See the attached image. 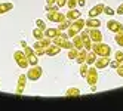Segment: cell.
I'll use <instances>...</instances> for the list:
<instances>
[{
    "label": "cell",
    "instance_id": "obj_32",
    "mask_svg": "<svg viewBox=\"0 0 123 111\" xmlns=\"http://www.w3.org/2000/svg\"><path fill=\"white\" fill-rule=\"evenodd\" d=\"M104 13H105V15H108V16H113L114 13H116V11H114L113 7H108V6H105V7H104Z\"/></svg>",
    "mask_w": 123,
    "mask_h": 111
},
{
    "label": "cell",
    "instance_id": "obj_11",
    "mask_svg": "<svg viewBox=\"0 0 123 111\" xmlns=\"http://www.w3.org/2000/svg\"><path fill=\"white\" fill-rule=\"evenodd\" d=\"M80 37H82V40H83V47L86 49V50H91L92 49V40H91V36H89V28H83L82 31H80Z\"/></svg>",
    "mask_w": 123,
    "mask_h": 111
},
{
    "label": "cell",
    "instance_id": "obj_3",
    "mask_svg": "<svg viewBox=\"0 0 123 111\" xmlns=\"http://www.w3.org/2000/svg\"><path fill=\"white\" fill-rule=\"evenodd\" d=\"M85 24H86V21H83L82 18H77L76 21H73L71 25H70L68 30H67L68 37H74V36H77V34H80V31L85 28Z\"/></svg>",
    "mask_w": 123,
    "mask_h": 111
},
{
    "label": "cell",
    "instance_id": "obj_37",
    "mask_svg": "<svg viewBox=\"0 0 123 111\" xmlns=\"http://www.w3.org/2000/svg\"><path fill=\"white\" fill-rule=\"evenodd\" d=\"M54 5H56V0H46V7H52Z\"/></svg>",
    "mask_w": 123,
    "mask_h": 111
},
{
    "label": "cell",
    "instance_id": "obj_4",
    "mask_svg": "<svg viewBox=\"0 0 123 111\" xmlns=\"http://www.w3.org/2000/svg\"><path fill=\"white\" fill-rule=\"evenodd\" d=\"M93 52L98 56H110L111 55V47L108 45L102 43V41H98V43H92V49Z\"/></svg>",
    "mask_w": 123,
    "mask_h": 111
},
{
    "label": "cell",
    "instance_id": "obj_34",
    "mask_svg": "<svg viewBox=\"0 0 123 111\" xmlns=\"http://www.w3.org/2000/svg\"><path fill=\"white\" fill-rule=\"evenodd\" d=\"M116 73H117V76H120V77H123V62L116 68Z\"/></svg>",
    "mask_w": 123,
    "mask_h": 111
},
{
    "label": "cell",
    "instance_id": "obj_10",
    "mask_svg": "<svg viewBox=\"0 0 123 111\" xmlns=\"http://www.w3.org/2000/svg\"><path fill=\"white\" fill-rule=\"evenodd\" d=\"M27 74H19L18 77V82H16V89H15V93L16 95H22L25 88H27Z\"/></svg>",
    "mask_w": 123,
    "mask_h": 111
},
{
    "label": "cell",
    "instance_id": "obj_38",
    "mask_svg": "<svg viewBox=\"0 0 123 111\" xmlns=\"http://www.w3.org/2000/svg\"><path fill=\"white\" fill-rule=\"evenodd\" d=\"M116 13H119V15H123V3L117 7V11H116Z\"/></svg>",
    "mask_w": 123,
    "mask_h": 111
},
{
    "label": "cell",
    "instance_id": "obj_25",
    "mask_svg": "<svg viewBox=\"0 0 123 111\" xmlns=\"http://www.w3.org/2000/svg\"><path fill=\"white\" fill-rule=\"evenodd\" d=\"M33 37L34 39H36V40H42L43 37H45V31H43V30H40V28H34L33 30Z\"/></svg>",
    "mask_w": 123,
    "mask_h": 111
},
{
    "label": "cell",
    "instance_id": "obj_39",
    "mask_svg": "<svg viewBox=\"0 0 123 111\" xmlns=\"http://www.w3.org/2000/svg\"><path fill=\"white\" fill-rule=\"evenodd\" d=\"M86 5V0H77V6H80V7H83Z\"/></svg>",
    "mask_w": 123,
    "mask_h": 111
},
{
    "label": "cell",
    "instance_id": "obj_5",
    "mask_svg": "<svg viewBox=\"0 0 123 111\" xmlns=\"http://www.w3.org/2000/svg\"><path fill=\"white\" fill-rule=\"evenodd\" d=\"M70 37H68V34H61V36H58V37H55L54 40H52V43H55L56 46H59L61 49H71V47H74L73 46V41H70L68 40Z\"/></svg>",
    "mask_w": 123,
    "mask_h": 111
},
{
    "label": "cell",
    "instance_id": "obj_8",
    "mask_svg": "<svg viewBox=\"0 0 123 111\" xmlns=\"http://www.w3.org/2000/svg\"><path fill=\"white\" fill-rule=\"evenodd\" d=\"M86 82L89 86H93V84H96L99 82V73H98V68H96L95 65L93 67H89V70H87V74H86Z\"/></svg>",
    "mask_w": 123,
    "mask_h": 111
},
{
    "label": "cell",
    "instance_id": "obj_7",
    "mask_svg": "<svg viewBox=\"0 0 123 111\" xmlns=\"http://www.w3.org/2000/svg\"><path fill=\"white\" fill-rule=\"evenodd\" d=\"M21 46L24 47V52H25V55H27V58H28L30 65H37L39 64V56H37L36 52H34V49L33 47H28V45L25 43L24 40H21Z\"/></svg>",
    "mask_w": 123,
    "mask_h": 111
},
{
    "label": "cell",
    "instance_id": "obj_12",
    "mask_svg": "<svg viewBox=\"0 0 123 111\" xmlns=\"http://www.w3.org/2000/svg\"><path fill=\"white\" fill-rule=\"evenodd\" d=\"M107 30L116 34L119 31H123V24L117 19H108L107 21Z\"/></svg>",
    "mask_w": 123,
    "mask_h": 111
},
{
    "label": "cell",
    "instance_id": "obj_36",
    "mask_svg": "<svg viewBox=\"0 0 123 111\" xmlns=\"http://www.w3.org/2000/svg\"><path fill=\"white\" fill-rule=\"evenodd\" d=\"M56 6L59 7H64V6H67V0H56Z\"/></svg>",
    "mask_w": 123,
    "mask_h": 111
},
{
    "label": "cell",
    "instance_id": "obj_29",
    "mask_svg": "<svg viewBox=\"0 0 123 111\" xmlns=\"http://www.w3.org/2000/svg\"><path fill=\"white\" fill-rule=\"evenodd\" d=\"M77 53H79V49H76V47L68 49V58H70V59H76Z\"/></svg>",
    "mask_w": 123,
    "mask_h": 111
},
{
    "label": "cell",
    "instance_id": "obj_15",
    "mask_svg": "<svg viewBox=\"0 0 123 111\" xmlns=\"http://www.w3.org/2000/svg\"><path fill=\"white\" fill-rule=\"evenodd\" d=\"M89 36L92 43H98V41H102V33L99 28H89Z\"/></svg>",
    "mask_w": 123,
    "mask_h": 111
},
{
    "label": "cell",
    "instance_id": "obj_33",
    "mask_svg": "<svg viewBox=\"0 0 123 111\" xmlns=\"http://www.w3.org/2000/svg\"><path fill=\"white\" fill-rule=\"evenodd\" d=\"M77 5V0H67V7L68 9H74Z\"/></svg>",
    "mask_w": 123,
    "mask_h": 111
},
{
    "label": "cell",
    "instance_id": "obj_31",
    "mask_svg": "<svg viewBox=\"0 0 123 111\" xmlns=\"http://www.w3.org/2000/svg\"><path fill=\"white\" fill-rule=\"evenodd\" d=\"M36 25H37V28H40V30H43V31H45L48 27H46V24H45V21H43V19H37L36 21Z\"/></svg>",
    "mask_w": 123,
    "mask_h": 111
},
{
    "label": "cell",
    "instance_id": "obj_22",
    "mask_svg": "<svg viewBox=\"0 0 123 111\" xmlns=\"http://www.w3.org/2000/svg\"><path fill=\"white\" fill-rule=\"evenodd\" d=\"M64 95L68 96V98H73V96H80L82 92H80V89H79V88H68V89L65 90Z\"/></svg>",
    "mask_w": 123,
    "mask_h": 111
},
{
    "label": "cell",
    "instance_id": "obj_19",
    "mask_svg": "<svg viewBox=\"0 0 123 111\" xmlns=\"http://www.w3.org/2000/svg\"><path fill=\"white\" fill-rule=\"evenodd\" d=\"M99 25H101L99 18H87L85 27L86 28H99Z\"/></svg>",
    "mask_w": 123,
    "mask_h": 111
},
{
    "label": "cell",
    "instance_id": "obj_21",
    "mask_svg": "<svg viewBox=\"0 0 123 111\" xmlns=\"http://www.w3.org/2000/svg\"><path fill=\"white\" fill-rule=\"evenodd\" d=\"M12 9H13V3H11V2L0 3V15H5L7 12H11Z\"/></svg>",
    "mask_w": 123,
    "mask_h": 111
},
{
    "label": "cell",
    "instance_id": "obj_20",
    "mask_svg": "<svg viewBox=\"0 0 123 111\" xmlns=\"http://www.w3.org/2000/svg\"><path fill=\"white\" fill-rule=\"evenodd\" d=\"M86 58H87V50H86V49H80L74 61H76L77 64H85V62H86Z\"/></svg>",
    "mask_w": 123,
    "mask_h": 111
},
{
    "label": "cell",
    "instance_id": "obj_1",
    "mask_svg": "<svg viewBox=\"0 0 123 111\" xmlns=\"http://www.w3.org/2000/svg\"><path fill=\"white\" fill-rule=\"evenodd\" d=\"M58 9H59L58 6L46 7V18H48L50 22L59 24V22H62L64 19H67V18H65V15H64V12H59Z\"/></svg>",
    "mask_w": 123,
    "mask_h": 111
},
{
    "label": "cell",
    "instance_id": "obj_23",
    "mask_svg": "<svg viewBox=\"0 0 123 111\" xmlns=\"http://www.w3.org/2000/svg\"><path fill=\"white\" fill-rule=\"evenodd\" d=\"M73 40V46L76 47V49H79V50H80V49H85L83 47V40H82V37H80V34H77V36H74V37H71Z\"/></svg>",
    "mask_w": 123,
    "mask_h": 111
},
{
    "label": "cell",
    "instance_id": "obj_16",
    "mask_svg": "<svg viewBox=\"0 0 123 111\" xmlns=\"http://www.w3.org/2000/svg\"><path fill=\"white\" fill-rule=\"evenodd\" d=\"M62 33H64V31H61L58 27H56V28H46V30H45V36H46V37H49L50 40H54L55 37L61 36Z\"/></svg>",
    "mask_w": 123,
    "mask_h": 111
},
{
    "label": "cell",
    "instance_id": "obj_13",
    "mask_svg": "<svg viewBox=\"0 0 123 111\" xmlns=\"http://www.w3.org/2000/svg\"><path fill=\"white\" fill-rule=\"evenodd\" d=\"M104 7H105L104 3H96L95 6H92V7H91V11L87 12L89 18H96V16H99L101 13H104Z\"/></svg>",
    "mask_w": 123,
    "mask_h": 111
},
{
    "label": "cell",
    "instance_id": "obj_6",
    "mask_svg": "<svg viewBox=\"0 0 123 111\" xmlns=\"http://www.w3.org/2000/svg\"><path fill=\"white\" fill-rule=\"evenodd\" d=\"M13 59H15L16 65H18L19 68H22V70L28 68V65H30L28 58H27V55H25L24 50H15V53H13Z\"/></svg>",
    "mask_w": 123,
    "mask_h": 111
},
{
    "label": "cell",
    "instance_id": "obj_18",
    "mask_svg": "<svg viewBox=\"0 0 123 111\" xmlns=\"http://www.w3.org/2000/svg\"><path fill=\"white\" fill-rule=\"evenodd\" d=\"M80 15H82V12H80V11H77L76 7H74V9H70V11L65 13V18L70 19V21H76L77 18H80Z\"/></svg>",
    "mask_w": 123,
    "mask_h": 111
},
{
    "label": "cell",
    "instance_id": "obj_24",
    "mask_svg": "<svg viewBox=\"0 0 123 111\" xmlns=\"http://www.w3.org/2000/svg\"><path fill=\"white\" fill-rule=\"evenodd\" d=\"M96 58H98V55H96L93 50H87V58H86V64L87 65H93Z\"/></svg>",
    "mask_w": 123,
    "mask_h": 111
},
{
    "label": "cell",
    "instance_id": "obj_35",
    "mask_svg": "<svg viewBox=\"0 0 123 111\" xmlns=\"http://www.w3.org/2000/svg\"><path fill=\"white\" fill-rule=\"evenodd\" d=\"M120 64H122V62H119L117 59H113V61H110V65H111V68H114V70H116V68H117Z\"/></svg>",
    "mask_w": 123,
    "mask_h": 111
},
{
    "label": "cell",
    "instance_id": "obj_17",
    "mask_svg": "<svg viewBox=\"0 0 123 111\" xmlns=\"http://www.w3.org/2000/svg\"><path fill=\"white\" fill-rule=\"evenodd\" d=\"M59 52H61V47L56 46L55 43H50V45L46 47V55H48V56H56Z\"/></svg>",
    "mask_w": 123,
    "mask_h": 111
},
{
    "label": "cell",
    "instance_id": "obj_27",
    "mask_svg": "<svg viewBox=\"0 0 123 111\" xmlns=\"http://www.w3.org/2000/svg\"><path fill=\"white\" fill-rule=\"evenodd\" d=\"M114 41H116L120 47H123V31L116 33V36H114Z\"/></svg>",
    "mask_w": 123,
    "mask_h": 111
},
{
    "label": "cell",
    "instance_id": "obj_14",
    "mask_svg": "<svg viewBox=\"0 0 123 111\" xmlns=\"http://www.w3.org/2000/svg\"><path fill=\"white\" fill-rule=\"evenodd\" d=\"M110 61H111L110 56H98L93 65L98 68V70H104V68H107L110 65Z\"/></svg>",
    "mask_w": 123,
    "mask_h": 111
},
{
    "label": "cell",
    "instance_id": "obj_9",
    "mask_svg": "<svg viewBox=\"0 0 123 111\" xmlns=\"http://www.w3.org/2000/svg\"><path fill=\"white\" fill-rule=\"evenodd\" d=\"M43 76V68L40 65H31L28 68V73H27V79L31 80V82H36L39 80Z\"/></svg>",
    "mask_w": 123,
    "mask_h": 111
},
{
    "label": "cell",
    "instance_id": "obj_30",
    "mask_svg": "<svg viewBox=\"0 0 123 111\" xmlns=\"http://www.w3.org/2000/svg\"><path fill=\"white\" fill-rule=\"evenodd\" d=\"M114 59H117L119 62H123V50H116L114 52Z\"/></svg>",
    "mask_w": 123,
    "mask_h": 111
},
{
    "label": "cell",
    "instance_id": "obj_28",
    "mask_svg": "<svg viewBox=\"0 0 123 111\" xmlns=\"http://www.w3.org/2000/svg\"><path fill=\"white\" fill-rule=\"evenodd\" d=\"M87 70H89V65H87L86 62L85 64H80V76H82V77H86Z\"/></svg>",
    "mask_w": 123,
    "mask_h": 111
},
{
    "label": "cell",
    "instance_id": "obj_26",
    "mask_svg": "<svg viewBox=\"0 0 123 111\" xmlns=\"http://www.w3.org/2000/svg\"><path fill=\"white\" fill-rule=\"evenodd\" d=\"M71 22H73V21H70V19H64L62 22H59V24H58V28H59L61 31H67L68 27L71 25Z\"/></svg>",
    "mask_w": 123,
    "mask_h": 111
},
{
    "label": "cell",
    "instance_id": "obj_2",
    "mask_svg": "<svg viewBox=\"0 0 123 111\" xmlns=\"http://www.w3.org/2000/svg\"><path fill=\"white\" fill-rule=\"evenodd\" d=\"M52 43V40L49 39V37H43L42 40H36V43H34V46H33V49H34V52L37 53V56L40 58V56H43V55H46V47L49 46Z\"/></svg>",
    "mask_w": 123,
    "mask_h": 111
}]
</instances>
